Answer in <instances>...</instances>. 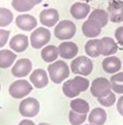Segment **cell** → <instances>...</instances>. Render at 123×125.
Masks as SVG:
<instances>
[{
    "label": "cell",
    "mask_w": 123,
    "mask_h": 125,
    "mask_svg": "<svg viewBox=\"0 0 123 125\" xmlns=\"http://www.w3.org/2000/svg\"><path fill=\"white\" fill-rule=\"evenodd\" d=\"M88 120H89L90 124L103 125L105 121H107V112L103 109L95 108L90 112L89 116H88Z\"/></svg>",
    "instance_id": "d6986e66"
},
{
    "label": "cell",
    "mask_w": 123,
    "mask_h": 125,
    "mask_svg": "<svg viewBox=\"0 0 123 125\" xmlns=\"http://www.w3.org/2000/svg\"><path fill=\"white\" fill-rule=\"evenodd\" d=\"M117 110L119 112V114L123 117V95L117 101Z\"/></svg>",
    "instance_id": "836d02e7"
},
{
    "label": "cell",
    "mask_w": 123,
    "mask_h": 125,
    "mask_svg": "<svg viewBox=\"0 0 123 125\" xmlns=\"http://www.w3.org/2000/svg\"><path fill=\"white\" fill-rule=\"evenodd\" d=\"M102 27L99 25V23L91 19H88L82 25L83 34L86 37H89V38H94L96 36H98V34H100V32H102Z\"/></svg>",
    "instance_id": "5bb4252c"
},
{
    "label": "cell",
    "mask_w": 123,
    "mask_h": 125,
    "mask_svg": "<svg viewBox=\"0 0 123 125\" xmlns=\"http://www.w3.org/2000/svg\"><path fill=\"white\" fill-rule=\"evenodd\" d=\"M50 79L53 83L60 84L69 75V67L63 60H57L48 67Z\"/></svg>",
    "instance_id": "6da1fadb"
},
{
    "label": "cell",
    "mask_w": 123,
    "mask_h": 125,
    "mask_svg": "<svg viewBox=\"0 0 123 125\" xmlns=\"http://www.w3.org/2000/svg\"><path fill=\"white\" fill-rule=\"evenodd\" d=\"M32 70V62L29 59L22 58L16 61L15 65L11 68V73L17 78H25Z\"/></svg>",
    "instance_id": "ba28073f"
},
{
    "label": "cell",
    "mask_w": 123,
    "mask_h": 125,
    "mask_svg": "<svg viewBox=\"0 0 123 125\" xmlns=\"http://www.w3.org/2000/svg\"><path fill=\"white\" fill-rule=\"evenodd\" d=\"M41 55L42 60L47 62V63L54 62L57 59V57L59 56L58 48H56L55 46H47L41 50Z\"/></svg>",
    "instance_id": "7402d4cb"
},
{
    "label": "cell",
    "mask_w": 123,
    "mask_h": 125,
    "mask_svg": "<svg viewBox=\"0 0 123 125\" xmlns=\"http://www.w3.org/2000/svg\"><path fill=\"white\" fill-rule=\"evenodd\" d=\"M16 53L8 50H1L0 51V68L10 67L12 63L16 61Z\"/></svg>",
    "instance_id": "44dd1931"
},
{
    "label": "cell",
    "mask_w": 123,
    "mask_h": 125,
    "mask_svg": "<svg viewBox=\"0 0 123 125\" xmlns=\"http://www.w3.org/2000/svg\"><path fill=\"white\" fill-rule=\"evenodd\" d=\"M97 99L99 104L103 106H112L116 101V95H115V93L111 92L108 96L102 97V98H97Z\"/></svg>",
    "instance_id": "4dcf8cb0"
},
{
    "label": "cell",
    "mask_w": 123,
    "mask_h": 125,
    "mask_svg": "<svg viewBox=\"0 0 123 125\" xmlns=\"http://www.w3.org/2000/svg\"><path fill=\"white\" fill-rule=\"evenodd\" d=\"M12 20H14L12 12L8 8L0 7V27H5L10 25Z\"/></svg>",
    "instance_id": "83f0119b"
},
{
    "label": "cell",
    "mask_w": 123,
    "mask_h": 125,
    "mask_svg": "<svg viewBox=\"0 0 123 125\" xmlns=\"http://www.w3.org/2000/svg\"><path fill=\"white\" fill-rule=\"evenodd\" d=\"M35 1V4H39V3H41L42 0H34Z\"/></svg>",
    "instance_id": "d590c367"
},
{
    "label": "cell",
    "mask_w": 123,
    "mask_h": 125,
    "mask_svg": "<svg viewBox=\"0 0 123 125\" xmlns=\"http://www.w3.org/2000/svg\"><path fill=\"white\" fill-rule=\"evenodd\" d=\"M0 90H1V85H0Z\"/></svg>",
    "instance_id": "ab89813d"
},
{
    "label": "cell",
    "mask_w": 123,
    "mask_h": 125,
    "mask_svg": "<svg viewBox=\"0 0 123 125\" xmlns=\"http://www.w3.org/2000/svg\"><path fill=\"white\" fill-rule=\"evenodd\" d=\"M19 125H35V123L30 119H24L19 123Z\"/></svg>",
    "instance_id": "e575fe53"
},
{
    "label": "cell",
    "mask_w": 123,
    "mask_h": 125,
    "mask_svg": "<svg viewBox=\"0 0 123 125\" xmlns=\"http://www.w3.org/2000/svg\"><path fill=\"white\" fill-rule=\"evenodd\" d=\"M41 24L46 27H54L59 21V12L55 8H46L39 14Z\"/></svg>",
    "instance_id": "30bf717a"
},
{
    "label": "cell",
    "mask_w": 123,
    "mask_h": 125,
    "mask_svg": "<svg viewBox=\"0 0 123 125\" xmlns=\"http://www.w3.org/2000/svg\"><path fill=\"white\" fill-rule=\"evenodd\" d=\"M77 32V27L73 24V22L69 20H63L59 22L57 26H55L54 34L56 38L60 41H68L72 38Z\"/></svg>",
    "instance_id": "7a4b0ae2"
},
{
    "label": "cell",
    "mask_w": 123,
    "mask_h": 125,
    "mask_svg": "<svg viewBox=\"0 0 123 125\" xmlns=\"http://www.w3.org/2000/svg\"><path fill=\"white\" fill-rule=\"evenodd\" d=\"M38 125H50V124H48V123H39Z\"/></svg>",
    "instance_id": "74e56055"
},
{
    "label": "cell",
    "mask_w": 123,
    "mask_h": 125,
    "mask_svg": "<svg viewBox=\"0 0 123 125\" xmlns=\"http://www.w3.org/2000/svg\"><path fill=\"white\" fill-rule=\"evenodd\" d=\"M70 68L73 73L79 75H89L93 70V62L86 56H80L73 59L70 64Z\"/></svg>",
    "instance_id": "3957f363"
},
{
    "label": "cell",
    "mask_w": 123,
    "mask_h": 125,
    "mask_svg": "<svg viewBox=\"0 0 123 125\" xmlns=\"http://www.w3.org/2000/svg\"><path fill=\"white\" fill-rule=\"evenodd\" d=\"M70 109H72V111L79 114H88L90 111V106L86 100L77 98V99L70 101Z\"/></svg>",
    "instance_id": "603a6c76"
},
{
    "label": "cell",
    "mask_w": 123,
    "mask_h": 125,
    "mask_svg": "<svg viewBox=\"0 0 123 125\" xmlns=\"http://www.w3.org/2000/svg\"><path fill=\"white\" fill-rule=\"evenodd\" d=\"M30 81L35 88L41 89L49 84V77H48V73L45 69L38 68L33 70L32 73L30 74Z\"/></svg>",
    "instance_id": "7c38bea8"
},
{
    "label": "cell",
    "mask_w": 123,
    "mask_h": 125,
    "mask_svg": "<svg viewBox=\"0 0 123 125\" xmlns=\"http://www.w3.org/2000/svg\"><path fill=\"white\" fill-rule=\"evenodd\" d=\"M68 118H69V122L72 125H81L82 123H84L86 121L87 114H79L73 111H70Z\"/></svg>",
    "instance_id": "f1b7e54d"
},
{
    "label": "cell",
    "mask_w": 123,
    "mask_h": 125,
    "mask_svg": "<svg viewBox=\"0 0 123 125\" xmlns=\"http://www.w3.org/2000/svg\"><path fill=\"white\" fill-rule=\"evenodd\" d=\"M85 52L86 54L92 57L97 58L102 55V47H100V39H90L85 44Z\"/></svg>",
    "instance_id": "ffe728a7"
},
{
    "label": "cell",
    "mask_w": 123,
    "mask_h": 125,
    "mask_svg": "<svg viewBox=\"0 0 123 125\" xmlns=\"http://www.w3.org/2000/svg\"><path fill=\"white\" fill-rule=\"evenodd\" d=\"M90 12V5L85 2H76L70 7V15L74 19L82 20L89 15Z\"/></svg>",
    "instance_id": "e0dca14e"
},
{
    "label": "cell",
    "mask_w": 123,
    "mask_h": 125,
    "mask_svg": "<svg viewBox=\"0 0 123 125\" xmlns=\"http://www.w3.org/2000/svg\"><path fill=\"white\" fill-rule=\"evenodd\" d=\"M115 38L117 42H119L121 46H123V26L118 27L115 31Z\"/></svg>",
    "instance_id": "d6a6232c"
},
{
    "label": "cell",
    "mask_w": 123,
    "mask_h": 125,
    "mask_svg": "<svg viewBox=\"0 0 123 125\" xmlns=\"http://www.w3.org/2000/svg\"><path fill=\"white\" fill-rule=\"evenodd\" d=\"M41 109L38 100H36L33 97H27L24 100L20 102L19 105V112L23 117L27 118H33L35 117Z\"/></svg>",
    "instance_id": "52a82bcc"
},
{
    "label": "cell",
    "mask_w": 123,
    "mask_h": 125,
    "mask_svg": "<svg viewBox=\"0 0 123 125\" xmlns=\"http://www.w3.org/2000/svg\"><path fill=\"white\" fill-rule=\"evenodd\" d=\"M32 91V85L26 80H18V81L11 83L8 89L10 96L17 99H22L27 96Z\"/></svg>",
    "instance_id": "8992f818"
},
{
    "label": "cell",
    "mask_w": 123,
    "mask_h": 125,
    "mask_svg": "<svg viewBox=\"0 0 123 125\" xmlns=\"http://www.w3.org/2000/svg\"><path fill=\"white\" fill-rule=\"evenodd\" d=\"M16 25L21 30L31 31L37 26V21L31 15H20L16 18Z\"/></svg>",
    "instance_id": "4fadbf2b"
},
{
    "label": "cell",
    "mask_w": 123,
    "mask_h": 125,
    "mask_svg": "<svg viewBox=\"0 0 123 125\" xmlns=\"http://www.w3.org/2000/svg\"><path fill=\"white\" fill-rule=\"evenodd\" d=\"M29 39L25 34H16L10 39V47L11 50L16 51V53H22L28 48Z\"/></svg>",
    "instance_id": "2e32d148"
},
{
    "label": "cell",
    "mask_w": 123,
    "mask_h": 125,
    "mask_svg": "<svg viewBox=\"0 0 123 125\" xmlns=\"http://www.w3.org/2000/svg\"><path fill=\"white\" fill-rule=\"evenodd\" d=\"M73 83L76 84L77 88L79 89V91L80 92H83V91H86L88 88H89V81L84 78V77H81V75H77V77H74L72 79Z\"/></svg>",
    "instance_id": "f546056e"
},
{
    "label": "cell",
    "mask_w": 123,
    "mask_h": 125,
    "mask_svg": "<svg viewBox=\"0 0 123 125\" xmlns=\"http://www.w3.org/2000/svg\"><path fill=\"white\" fill-rule=\"evenodd\" d=\"M79 52L78 46L72 42H61L58 47L59 56L63 59H72L77 56Z\"/></svg>",
    "instance_id": "8fae6325"
},
{
    "label": "cell",
    "mask_w": 123,
    "mask_h": 125,
    "mask_svg": "<svg viewBox=\"0 0 123 125\" xmlns=\"http://www.w3.org/2000/svg\"><path fill=\"white\" fill-rule=\"evenodd\" d=\"M11 5L17 11L24 12L31 10L36 4L34 0H12Z\"/></svg>",
    "instance_id": "cb8c5ba5"
},
{
    "label": "cell",
    "mask_w": 123,
    "mask_h": 125,
    "mask_svg": "<svg viewBox=\"0 0 123 125\" xmlns=\"http://www.w3.org/2000/svg\"><path fill=\"white\" fill-rule=\"evenodd\" d=\"M10 32L8 30L0 29V48L5 46V43L8 41V37H10Z\"/></svg>",
    "instance_id": "1f68e13d"
},
{
    "label": "cell",
    "mask_w": 123,
    "mask_h": 125,
    "mask_svg": "<svg viewBox=\"0 0 123 125\" xmlns=\"http://www.w3.org/2000/svg\"><path fill=\"white\" fill-rule=\"evenodd\" d=\"M80 1H85V3L89 2V1H92V0H80Z\"/></svg>",
    "instance_id": "8d00e7d4"
},
{
    "label": "cell",
    "mask_w": 123,
    "mask_h": 125,
    "mask_svg": "<svg viewBox=\"0 0 123 125\" xmlns=\"http://www.w3.org/2000/svg\"><path fill=\"white\" fill-rule=\"evenodd\" d=\"M102 69L105 71L107 73H111V74H115L116 73L120 70L122 63L120 59L116 56H110V57H105L103 61H102Z\"/></svg>",
    "instance_id": "9a60e30c"
},
{
    "label": "cell",
    "mask_w": 123,
    "mask_h": 125,
    "mask_svg": "<svg viewBox=\"0 0 123 125\" xmlns=\"http://www.w3.org/2000/svg\"><path fill=\"white\" fill-rule=\"evenodd\" d=\"M91 94L96 98H102L108 96L112 92L111 83L105 78H97L91 83Z\"/></svg>",
    "instance_id": "277c9868"
},
{
    "label": "cell",
    "mask_w": 123,
    "mask_h": 125,
    "mask_svg": "<svg viewBox=\"0 0 123 125\" xmlns=\"http://www.w3.org/2000/svg\"><path fill=\"white\" fill-rule=\"evenodd\" d=\"M109 19L113 23H121L123 22V1L114 0L111 1L108 6Z\"/></svg>",
    "instance_id": "9c48e42d"
},
{
    "label": "cell",
    "mask_w": 123,
    "mask_h": 125,
    "mask_svg": "<svg viewBox=\"0 0 123 125\" xmlns=\"http://www.w3.org/2000/svg\"><path fill=\"white\" fill-rule=\"evenodd\" d=\"M100 47H102V55L110 57L114 55L118 51V46L112 37H102L100 39Z\"/></svg>",
    "instance_id": "ac0fdd59"
},
{
    "label": "cell",
    "mask_w": 123,
    "mask_h": 125,
    "mask_svg": "<svg viewBox=\"0 0 123 125\" xmlns=\"http://www.w3.org/2000/svg\"><path fill=\"white\" fill-rule=\"evenodd\" d=\"M51 39V32L46 27H38L30 35V43L34 49H41L45 47Z\"/></svg>",
    "instance_id": "5b68a950"
},
{
    "label": "cell",
    "mask_w": 123,
    "mask_h": 125,
    "mask_svg": "<svg viewBox=\"0 0 123 125\" xmlns=\"http://www.w3.org/2000/svg\"><path fill=\"white\" fill-rule=\"evenodd\" d=\"M85 125H93V124H90V123H89V124H85Z\"/></svg>",
    "instance_id": "f35d334b"
},
{
    "label": "cell",
    "mask_w": 123,
    "mask_h": 125,
    "mask_svg": "<svg viewBox=\"0 0 123 125\" xmlns=\"http://www.w3.org/2000/svg\"><path fill=\"white\" fill-rule=\"evenodd\" d=\"M89 19L91 20H94L96 21L97 23H99V25L102 27H104L107 26L108 22H109V14L107 10H94L90 14L89 16Z\"/></svg>",
    "instance_id": "d4e9b609"
},
{
    "label": "cell",
    "mask_w": 123,
    "mask_h": 125,
    "mask_svg": "<svg viewBox=\"0 0 123 125\" xmlns=\"http://www.w3.org/2000/svg\"><path fill=\"white\" fill-rule=\"evenodd\" d=\"M62 91L64 93L65 96H67L69 98H73V97H77L79 94H80V91L79 89L77 88L76 84L73 83L72 80H68L63 84V87H62Z\"/></svg>",
    "instance_id": "4316f807"
},
{
    "label": "cell",
    "mask_w": 123,
    "mask_h": 125,
    "mask_svg": "<svg viewBox=\"0 0 123 125\" xmlns=\"http://www.w3.org/2000/svg\"><path fill=\"white\" fill-rule=\"evenodd\" d=\"M110 83L114 92L118 94H123V73H118L112 75Z\"/></svg>",
    "instance_id": "484cf974"
}]
</instances>
